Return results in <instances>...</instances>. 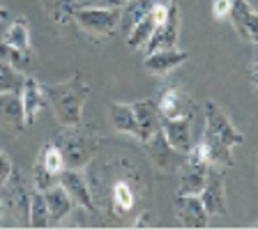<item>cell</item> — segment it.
I'll use <instances>...</instances> for the list:
<instances>
[{
    "instance_id": "obj_1",
    "label": "cell",
    "mask_w": 258,
    "mask_h": 230,
    "mask_svg": "<svg viewBox=\"0 0 258 230\" xmlns=\"http://www.w3.org/2000/svg\"><path fill=\"white\" fill-rule=\"evenodd\" d=\"M201 140L208 147L210 164L219 168H231L235 164L233 159V147L242 145L244 136L237 131L235 124L228 120L221 106L217 102H205L203 106V136Z\"/></svg>"
},
{
    "instance_id": "obj_2",
    "label": "cell",
    "mask_w": 258,
    "mask_h": 230,
    "mask_svg": "<svg viewBox=\"0 0 258 230\" xmlns=\"http://www.w3.org/2000/svg\"><path fill=\"white\" fill-rule=\"evenodd\" d=\"M46 104L53 108L55 118L62 127H79L83 120V108L92 88L86 83L83 74H74L62 83H42Z\"/></svg>"
},
{
    "instance_id": "obj_3",
    "label": "cell",
    "mask_w": 258,
    "mask_h": 230,
    "mask_svg": "<svg viewBox=\"0 0 258 230\" xmlns=\"http://www.w3.org/2000/svg\"><path fill=\"white\" fill-rule=\"evenodd\" d=\"M55 143H58V147L62 150L64 166L81 171L83 166L90 164L92 155L97 152L99 140H97L95 136L86 134V131L81 129V124H79V127H64V131L58 136Z\"/></svg>"
},
{
    "instance_id": "obj_4",
    "label": "cell",
    "mask_w": 258,
    "mask_h": 230,
    "mask_svg": "<svg viewBox=\"0 0 258 230\" xmlns=\"http://www.w3.org/2000/svg\"><path fill=\"white\" fill-rule=\"evenodd\" d=\"M122 7H79L74 12V21L81 30L95 37H108L120 26Z\"/></svg>"
},
{
    "instance_id": "obj_5",
    "label": "cell",
    "mask_w": 258,
    "mask_h": 230,
    "mask_svg": "<svg viewBox=\"0 0 258 230\" xmlns=\"http://www.w3.org/2000/svg\"><path fill=\"white\" fill-rule=\"evenodd\" d=\"M199 198L210 216H224L228 212V207H226V184H224V175H221L219 166L210 164L208 177H205V184L201 189Z\"/></svg>"
},
{
    "instance_id": "obj_6",
    "label": "cell",
    "mask_w": 258,
    "mask_h": 230,
    "mask_svg": "<svg viewBox=\"0 0 258 230\" xmlns=\"http://www.w3.org/2000/svg\"><path fill=\"white\" fill-rule=\"evenodd\" d=\"M155 102L159 118H194V113H196V102L189 95H184L177 86L164 88Z\"/></svg>"
},
{
    "instance_id": "obj_7",
    "label": "cell",
    "mask_w": 258,
    "mask_h": 230,
    "mask_svg": "<svg viewBox=\"0 0 258 230\" xmlns=\"http://www.w3.org/2000/svg\"><path fill=\"white\" fill-rule=\"evenodd\" d=\"M228 19L240 39H244L251 46H258V12L249 5V0H231Z\"/></svg>"
},
{
    "instance_id": "obj_8",
    "label": "cell",
    "mask_w": 258,
    "mask_h": 230,
    "mask_svg": "<svg viewBox=\"0 0 258 230\" xmlns=\"http://www.w3.org/2000/svg\"><path fill=\"white\" fill-rule=\"evenodd\" d=\"M177 37H180V10H177V3L168 0L166 21L155 28V32H152L150 42L145 44V48H148V53L159 51V48H175Z\"/></svg>"
},
{
    "instance_id": "obj_9",
    "label": "cell",
    "mask_w": 258,
    "mask_h": 230,
    "mask_svg": "<svg viewBox=\"0 0 258 230\" xmlns=\"http://www.w3.org/2000/svg\"><path fill=\"white\" fill-rule=\"evenodd\" d=\"M173 209H175L177 223L184 228H205L210 221V214L205 212L199 196H182L175 193L173 198Z\"/></svg>"
},
{
    "instance_id": "obj_10",
    "label": "cell",
    "mask_w": 258,
    "mask_h": 230,
    "mask_svg": "<svg viewBox=\"0 0 258 230\" xmlns=\"http://www.w3.org/2000/svg\"><path fill=\"white\" fill-rule=\"evenodd\" d=\"M58 184L72 196L74 205L88 209V212H95V200H92V193H90V189H88L83 175H81L76 168H64V171L58 175Z\"/></svg>"
},
{
    "instance_id": "obj_11",
    "label": "cell",
    "mask_w": 258,
    "mask_h": 230,
    "mask_svg": "<svg viewBox=\"0 0 258 230\" xmlns=\"http://www.w3.org/2000/svg\"><path fill=\"white\" fill-rule=\"evenodd\" d=\"M187 60H189L187 51H180V48H159V51L148 53V58H145V71L161 76V74H168V71L177 69Z\"/></svg>"
},
{
    "instance_id": "obj_12",
    "label": "cell",
    "mask_w": 258,
    "mask_h": 230,
    "mask_svg": "<svg viewBox=\"0 0 258 230\" xmlns=\"http://www.w3.org/2000/svg\"><path fill=\"white\" fill-rule=\"evenodd\" d=\"M0 124L10 129L12 134L26 127L21 92H0Z\"/></svg>"
},
{
    "instance_id": "obj_13",
    "label": "cell",
    "mask_w": 258,
    "mask_h": 230,
    "mask_svg": "<svg viewBox=\"0 0 258 230\" xmlns=\"http://www.w3.org/2000/svg\"><path fill=\"white\" fill-rule=\"evenodd\" d=\"M161 131L175 152H189L191 147V118H161Z\"/></svg>"
},
{
    "instance_id": "obj_14",
    "label": "cell",
    "mask_w": 258,
    "mask_h": 230,
    "mask_svg": "<svg viewBox=\"0 0 258 230\" xmlns=\"http://www.w3.org/2000/svg\"><path fill=\"white\" fill-rule=\"evenodd\" d=\"M21 102H23V115H26V127L35 124L39 111L46 106V97H44L42 83L35 81L32 76H26L21 88Z\"/></svg>"
},
{
    "instance_id": "obj_15",
    "label": "cell",
    "mask_w": 258,
    "mask_h": 230,
    "mask_svg": "<svg viewBox=\"0 0 258 230\" xmlns=\"http://www.w3.org/2000/svg\"><path fill=\"white\" fill-rule=\"evenodd\" d=\"M210 164H199V161L187 159L182 168H180V184H177V193L182 196H199L201 189L205 184Z\"/></svg>"
},
{
    "instance_id": "obj_16",
    "label": "cell",
    "mask_w": 258,
    "mask_h": 230,
    "mask_svg": "<svg viewBox=\"0 0 258 230\" xmlns=\"http://www.w3.org/2000/svg\"><path fill=\"white\" fill-rule=\"evenodd\" d=\"M134 113H136V122H139V136L136 138L143 143L148 140L157 129L161 127V118L159 111H157V102L155 99H141V102H134Z\"/></svg>"
},
{
    "instance_id": "obj_17",
    "label": "cell",
    "mask_w": 258,
    "mask_h": 230,
    "mask_svg": "<svg viewBox=\"0 0 258 230\" xmlns=\"http://www.w3.org/2000/svg\"><path fill=\"white\" fill-rule=\"evenodd\" d=\"M42 193H44V200H46L48 214H51V225H60L72 214V209H74L72 196L64 191L60 184H53L51 189H46V191H42Z\"/></svg>"
},
{
    "instance_id": "obj_18",
    "label": "cell",
    "mask_w": 258,
    "mask_h": 230,
    "mask_svg": "<svg viewBox=\"0 0 258 230\" xmlns=\"http://www.w3.org/2000/svg\"><path fill=\"white\" fill-rule=\"evenodd\" d=\"M0 191L3 196V205H5V209H10L14 216L19 214H26L28 216V205H30V193H26V187H23L21 177H16L14 173H12V177L7 180V184Z\"/></svg>"
},
{
    "instance_id": "obj_19",
    "label": "cell",
    "mask_w": 258,
    "mask_h": 230,
    "mask_svg": "<svg viewBox=\"0 0 258 230\" xmlns=\"http://www.w3.org/2000/svg\"><path fill=\"white\" fill-rule=\"evenodd\" d=\"M108 113H111L115 131L129 134V136H139V122H136V113H134V106H132V104L111 102L108 104Z\"/></svg>"
},
{
    "instance_id": "obj_20",
    "label": "cell",
    "mask_w": 258,
    "mask_h": 230,
    "mask_svg": "<svg viewBox=\"0 0 258 230\" xmlns=\"http://www.w3.org/2000/svg\"><path fill=\"white\" fill-rule=\"evenodd\" d=\"M134 203H136V196L132 184L127 180H118L111 187V212L115 216H124L134 209Z\"/></svg>"
},
{
    "instance_id": "obj_21",
    "label": "cell",
    "mask_w": 258,
    "mask_h": 230,
    "mask_svg": "<svg viewBox=\"0 0 258 230\" xmlns=\"http://www.w3.org/2000/svg\"><path fill=\"white\" fill-rule=\"evenodd\" d=\"M143 147H145V152H148V157H150L159 168H166L168 161H171V155L175 152L171 145H168V140H166V136H164V131H161V127L157 129L148 140H143Z\"/></svg>"
},
{
    "instance_id": "obj_22",
    "label": "cell",
    "mask_w": 258,
    "mask_h": 230,
    "mask_svg": "<svg viewBox=\"0 0 258 230\" xmlns=\"http://www.w3.org/2000/svg\"><path fill=\"white\" fill-rule=\"evenodd\" d=\"M0 42L7 44V46L19 48V51H32L30 48V30H28L26 16H16L14 21H12V26L5 30V35H3Z\"/></svg>"
},
{
    "instance_id": "obj_23",
    "label": "cell",
    "mask_w": 258,
    "mask_h": 230,
    "mask_svg": "<svg viewBox=\"0 0 258 230\" xmlns=\"http://www.w3.org/2000/svg\"><path fill=\"white\" fill-rule=\"evenodd\" d=\"M157 23L152 19V14H145L143 19L134 23V26L129 28V35H127V46L132 51H139V48H145V44L150 42L152 32H155Z\"/></svg>"
},
{
    "instance_id": "obj_24",
    "label": "cell",
    "mask_w": 258,
    "mask_h": 230,
    "mask_svg": "<svg viewBox=\"0 0 258 230\" xmlns=\"http://www.w3.org/2000/svg\"><path fill=\"white\" fill-rule=\"evenodd\" d=\"M35 164H39L42 168H46L51 175H55L58 177L60 173L64 171V157H62V150L58 147V143L55 140H48V143H44L42 145V150H39V155H37V161Z\"/></svg>"
},
{
    "instance_id": "obj_25",
    "label": "cell",
    "mask_w": 258,
    "mask_h": 230,
    "mask_svg": "<svg viewBox=\"0 0 258 230\" xmlns=\"http://www.w3.org/2000/svg\"><path fill=\"white\" fill-rule=\"evenodd\" d=\"M28 225H30V228H48V225H51V214H48L44 193L37 191V189H35V193H30V205H28Z\"/></svg>"
},
{
    "instance_id": "obj_26",
    "label": "cell",
    "mask_w": 258,
    "mask_h": 230,
    "mask_svg": "<svg viewBox=\"0 0 258 230\" xmlns=\"http://www.w3.org/2000/svg\"><path fill=\"white\" fill-rule=\"evenodd\" d=\"M42 5L46 10V14L51 16V21L60 23V26L74 21V12L81 7L74 0H42Z\"/></svg>"
},
{
    "instance_id": "obj_27",
    "label": "cell",
    "mask_w": 258,
    "mask_h": 230,
    "mask_svg": "<svg viewBox=\"0 0 258 230\" xmlns=\"http://www.w3.org/2000/svg\"><path fill=\"white\" fill-rule=\"evenodd\" d=\"M157 3H159V0H124L120 23H124V28H132L139 19H143L145 14H150Z\"/></svg>"
},
{
    "instance_id": "obj_28",
    "label": "cell",
    "mask_w": 258,
    "mask_h": 230,
    "mask_svg": "<svg viewBox=\"0 0 258 230\" xmlns=\"http://www.w3.org/2000/svg\"><path fill=\"white\" fill-rule=\"evenodd\" d=\"M26 74L0 58V92H21Z\"/></svg>"
},
{
    "instance_id": "obj_29",
    "label": "cell",
    "mask_w": 258,
    "mask_h": 230,
    "mask_svg": "<svg viewBox=\"0 0 258 230\" xmlns=\"http://www.w3.org/2000/svg\"><path fill=\"white\" fill-rule=\"evenodd\" d=\"M0 58L5 60V62H10L12 67H16L19 71H23L26 74L28 67H32V51H19V48L14 46H7V44L0 42Z\"/></svg>"
},
{
    "instance_id": "obj_30",
    "label": "cell",
    "mask_w": 258,
    "mask_h": 230,
    "mask_svg": "<svg viewBox=\"0 0 258 230\" xmlns=\"http://www.w3.org/2000/svg\"><path fill=\"white\" fill-rule=\"evenodd\" d=\"M32 180H35V189H37V191H46V189H51L53 184H58V177L51 175V173H48L46 168H42L39 164H35V168H32Z\"/></svg>"
},
{
    "instance_id": "obj_31",
    "label": "cell",
    "mask_w": 258,
    "mask_h": 230,
    "mask_svg": "<svg viewBox=\"0 0 258 230\" xmlns=\"http://www.w3.org/2000/svg\"><path fill=\"white\" fill-rule=\"evenodd\" d=\"M12 173H14V166H12V159L7 157L5 150H0V189L7 184V180L12 177Z\"/></svg>"
},
{
    "instance_id": "obj_32",
    "label": "cell",
    "mask_w": 258,
    "mask_h": 230,
    "mask_svg": "<svg viewBox=\"0 0 258 230\" xmlns=\"http://www.w3.org/2000/svg\"><path fill=\"white\" fill-rule=\"evenodd\" d=\"M231 12V0H212V16L217 21L219 19H226Z\"/></svg>"
},
{
    "instance_id": "obj_33",
    "label": "cell",
    "mask_w": 258,
    "mask_h": 230,
    "mask_svg": "<svg viewBox=\"0 0 258 230\" xmlns=\"http://www.w3.org/2000/svg\"><path fill=\"white\" fill-rule=\"evenodd\" d=\"M249 76H251V83H253V88L258 90V55L253 58V62H251V69H249Z\"/></svg>"
},
{
    "instance_id": "obj_34",
    "label": "cell",
    "mask_w": 258,
    "mask_h": 230,
    "mask_svg": "<svg viewBox=\"0 0 258 230\" xmlns=\"http://www.w3.org/2000/svg\"><path fill=\"white\" fill-rule=\"evenodd\" d=\"M148 223H150V212L145 209V212H141L139 219L134 221V225H136V228H141V225H148Z\"/></svg>"
},
{
    "instance_id": "obj_35",
    "label": "cell",
    "mask_w": 258,
    "mask_h": 230,
    "mask_svg": "<svg viewBox=\"0 0 258 230\" xmlns=\"http://www.w3.org/2000/svg\"><path fill=\"white\" fill-rule=\"evenodd\" d=\"M104 7H122L124 5V0H102Z\"/></svg>"
},
{
    "instance_id": "obj_36",
    "label": "cell",
    "mask_w": 258,
    "mask_h": 230,
    "mask_svg": "<svg viewBox=\"0 0 258 230\" xmlns=\"http://www.w3.org/2000/svg\"><path fill=\"white\" fill-rule=\"evenodd\" d=\"M7 16H10V12H7L5 7H0V21H5Z\"/></svg>"
},
{
    "instance_id": "obj_37",
    "label": "cell",
    "mask_w": 258,
    "mask_h": 230,
    "mask_svg": "<svg viewBox=\"0 0 258 230\" xmlns=\"http://www.w3.org/2000/svg\"><path fill=\"white\" fill-rule=\"evenodd\" d=\"M3 214H5V205H3V196H0V221H3Z\"/></svg>"
},
{
    "instance_id": "obj_38",
    "label": "cell",
    "mask_w": 258,
    "mask_h": 230,
    "mask_svg": "<svg viewBox=\"0 0 258 230\" xmlns=\"http://www.w3.org/2000/svg\"><path fill=\"white\" fill-rule=\"evenodd\" d=\"M256 173H258V159H256Z\"/></svg>"
},
{
    "instance_id": "obj_39",
    "label": "cell",
    "mask_w": 258,
    "mask_h": 230,
    "mask_svg": "<svg viewBox=\"0 0 258 230\" xmlns=\"http://www.w3.org/2000/svg\"><path fill=\"white\" fill-rule=\"evenodd\" d=\"M253 225H256V228H258V221H256V223H253Z\"/></svg>"
}]
</instances>
